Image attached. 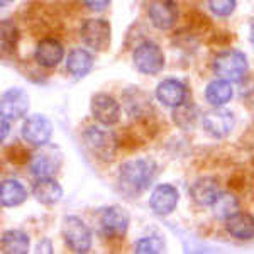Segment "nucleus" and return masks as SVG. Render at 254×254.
Segmentation results:
<instances>
[{"label": "nucleus", "mask_w": 254, "mask_h": 254, "mask_svg": "<svg viewBox=\"0 0 254 254\" xmlns=\"http://www.w3.org/2000/svg\"><path fill=\"white\" fill-rule=\"evenodd\" d=\"M212 212L217 220H227L236 212H239V200L236 195L229 193V191H220V195L212 203Z\"/></svg>", "instance_id": "nucleus-25"}, {"label": "nucleus", "mask_w": 254, "mask_h": 254, "mask_svg": "<svg viewBox=\"0 0 254 254\" xmlns=\"http://www.w3.org/2000/svg\"><path fill=\"white\" fill-rule=\"evenodd\" d=\"M178 202H180L178 188L170 185V183H161V185H158L149 196L151 210L161 217L170 215L171 212H175Z\"/></svg>", "instance_id": "nucleus-13"}, {"label": "nucleus", "mask_w": 254, "mask_h": 254, "mask_svg": "<svg viewBox=\"0 0 254 254\" xmlns=\"http://www.w3.org/2000/svg\"><path fill=\"white\" fill-rule=\"evenodd\" d=\"M27 191L17 180H3L0 185V203L3 207H19L26 202Z\"/></svg>", "instance_id": "nucleus-22"}, {"label": "nucleus", "mask_w": 254, "mask_h": 254, "mask_svg": "<svg viewBox=\"0 0 254 254\" xmlns=\"http://www.w3.org/2000/svg\"><path fill=\"white\" fill-rule=\"evenodd\" d=\"M188 88L183 81L176 78H166L156 87V98L165 107H178L187 100Z\"/></svg>", "instance_id": "nucleus-16"}, {"label": "nucleus", "mask_w": 254, "mask_h": 254, "mask_svg": "<svg viewBox=\"0 0 254 254\" xmlns=\"http://www.w3.org/2000/svg\"><path fill=\"white\" fill-rule=\"evenodd\" d=\"M32 195L43 205H55L63 196V188L55 178H38L32 187Z\"/></svg>", "instance_id": "nucleus-20"}, {"label": "nucleus", "mask_w": 254, "mask_h": 254, "mask_svg": "<svg viewBox=\"0 0 254 254\" xmlns=\"http://www.w3.org/2000/svg\"><path fill=\"white\" fill-rule=\"evenodd\" d=\"M236 0H208V9L217 17H229L236 10Z\"/></svg>", "instance_id": "nucleus-29"}, {"label": "nucleus", "mask_w": 254, "mask_h": 254, "mask_svg": "<svg viewBox=\"0 0 254 254\" xmlns=\"http://www.w3.org/2000/svg\"><path fill=\"white\" fill-rule=\"evenodd\" d=\"M132 63L139 73L156 75L165 66V53L154 41H144L134 49Z\"/></svg>", "instance_id": "nucleus-4"}, {"label": "nucleus", "mask_w": 254, "mask_h": 254, "mask_svg": "<svg viewBox=\"0 0 254 254\" xmlns=\"http://www.w3.org/2000/svg\"><path fill=\"white\" fill-rule=\"evenodd\" d=\"M27 110H29V97L26 90L14 87L3 92L0 100V116L9 121H19L26 116Z\"/></svg>", "instance_id": "nucleus-11"}, {"label": "nucleus", "mask_w": 254, "mask_h": 254, "mask_svg": "<svg viewBox=\"0 0 254 254\" xmlns=\"http://www.w3.org/2000/svg\"><path fill=\"white\" fill-rule=\"evenodd\" d=\"M248 58L239 51H224L215 56L214 68L215 75L229 81H239L243 80L248 73Z\"/></svg>", "instance_id": "nucleus-6"}, {"label": "nucleus", "mask_w": 254, "mask_h": 254, "mask_svg": "<svg viewBox=\"0 0 254 254\" xmlns=\"http://www.w3.org/2000/svg\"><path fill=\"white\" fill-rule=\"evenodd\" d=\"M29 236L20 229H10L2 234L0 249L3 254H26L29 251Z\"/></svg>", "instance_id": "nucleus-21"}, {"label": "nucleus", "mask_w": 254, "mask_h": 254, "mask_svg": "<svg viewBox=\"0 0 254 254\" xmlns=\"http://www.w3.org/2000/svg\"><path fill=\"white\" fill-rule=\"evenodd\" d=\"M173 121L182 127V129H191L196 122V109L185 100L183 104H180L178 107H175Z\"/></svg>", "instance_id": "nucleus-27"}, {"label": "nucleus", "mask_w": 254, "mask_h": 254, "mask_svg": "<svg viewBox=\"0 0 254 254\" xmlns=\"http://www.w3.org/2000/svg\"><path fill=\"white\" fill-rule=\"evenodd\" d=\"M225 229L237 241L254 239V217L248 212H236L225 220Z\"/></svg>", "instance_id": "nucleus-19"}, {"label": "nucleus", "mask_w": 254, "mask_h": 254, "mask_svg": "<svg viewBox=\"0 0 254 254\" xmlns=\"http://www.w3.org/2000/svg\"><path fill=\"white\" fill-rule=\"evenodd\" d=\"M38 147L39 149L34 151L29 158L31 173L36 178H55V175L58 173L61 168V161H63L60 149L56 146L46 144Z\"/></svg>", "instance_id": "nucleus-3"}, {"label": "nucleus", "mask_w": 254, "mask_h": 254, "mask_svg": "<svg viewBox=\"0 0 254 254\" xmlns=\"http://www.w3.org/2000/svg\"><path fill=\"white\" fill-rule=\"evenodd\" d=\"M19 41V31L15 27V24L9 19H3L0 24V44H2V53L3 55H10L17 46Z\"/></svg>", "instance_id": "nucleus-26"}, {"label": "nucleus", "mask_w": 254, "mask_h": 254, "mask_svg": "<svg viewBox=\"0 0 254 254\" xmlns=\"http://www.w3.org/2000/svg\"><path fill=\"white\" fill-rule=\"evenodd\" d=\"M158 173L153 159H132L119 168V190L126 196H139L151 187Z\"/></svg>", "instance_id": "nucleus-1"}, {"label": "nucleus", "mask_w": 254, "mask_h": 254, "mask_svg": "<svg viewBox=\"0 0 254 254\" xmlns=\"http://www.w3.org/2000/svg\"><path fill=\"white\" fill-rule=\"evenodd\" d=\"M234 124H236L234 114L225 109H214L210 112H207L202 119V126L205 129V132L217 139L229 136L231 130L234 129Z\"/></svg>", "instance_id": "nucleus-12"}, {"label": "nucleus", "mask_w": 254, "mask_h": 254, "mask_svg": "<svg viewBox=\"0 0 254 254\" xmlns=\"http://www.w3.org/2000/svg\"><path fill=\"white\" fill-rule=\"evenodd\" d=\"M147 15L154 27L171 29L178 20V5L175 0H153L147 7Z\"/></svg>", "instance_id": "nucleus-14"}, {"label": "nucleus", "mask_w": 254, "mask_h": 254, "mask_svg": "<svg viewBox=\"0 0 254 254\" xmlns=\"http://www.w3.org/2000/svg\"><path fill=\"white\" fill-rule=\"evenodd\" d=\"M122 105L126 107L130 117L136 119H144L153 112V104H151L147 93L137 87H129L124 90Z\"/></svg>", "instance_id": "nucleus-15"}, {"label": "nucleus", "mask_w": 254, "mask_h": 254, "mask_svg": "<svg viewBox=\"0 0 254 254\" xmlns=\"http://www.w3.org/2000/svg\"><path fill=\"white\" fill-rule=\"evenodd\" d=\"M81 41L93 49V51H105L110 46L112 39V31L110 24L104 19H87L81 24L80 29Z\"/></svg>", "instance_id": "nucleus-8"}, {"label": "nucleus", "mask_w": 254, "mask_h": 254, "mask_svg": "<svg viewBox=\"0 0 254 254\" xmlns=\"http://www.w3.org/2000/svg\"><path fill=\"white\" fill-rule=\"evenodd\" d=\"M83 144L92 156L100 161H110L117 151V137L114 132L98 126H90L83 130Z\"/></svg>", "instance_id": "nucleus-2"}, {"label": "nucleus", "mask_w": 254, "mask_h": 254, "mask_svg": "<svg viewBox=\"0 0 254 254\" xmlns=\"http://www.w3.org/2000/svg\"><path fill=\"white\" fill-rule=\"evenodd\" d=\"M63 237L68 248L75 253H87L92 248V231L76 215H68L63 220Z\"/></svg>", "instance_id": "nucleus-7"}, {"label": "nucleus", "mask_w": 254, "mask_h": 254, "mask_svg": "<svg viewBox=\"0 0 254 254\" xmlns=\"http://www.w3.org/2000/svg\"><path fill=\"white\" fill-rule=\"evenodd\" d=\"M249 39H251V44L254 46V22H253V26H251V31H249Z\"/></svg>", "instance_id": "nucleus-32"}, {"label": "nucleus", "mask_w": 254, "mask_h": 254, "mask_svg": "<svg viewBox=\"0 0 254 254\" xmlns=\"http://www.w3.org/2000/svg\"><path fill=\"white\" fill-rule=\"evenodd\" d=\"M64 56V49L61 43L55 38H44L41 39L36 46L34 60L39 66L43 68H55L61 63Z\"/></svg>", "instance_id": "nucleus-17"}, {"label": "nucleus", "mask_w": 254, "mask_h": 254, "mask_svg": "<svg viewBox=\"0 0 254 254\" xmlns=\"http://www.w3.org/2000/svg\"><path fill=\"white\" fill-rule=\"evenodd\" d=\"M220 195L219 182L210 176H203L198 178L190 188V196L198 207H212L215 198Z\"/></svg>", "instance_id": "nucleus-18"}, {"label": "nucleus", "mask_w": 254, "mask_h": 254, "mask_svg": "<svg viewBox=\"0 0 254 254\" xmlns=\"http://www.w3.org/2000/svg\"><path fill=\"white\" fill-rule=\"evenodd\" d=\"M232 85L229 80H215L212 83L207 85L205 88V100L214 107H220V105H225L229 100L232 98Z\"/></svg>", "instance_id": "nucleus-24"}, {"label": "nucleus", "mask_w": 254, "mask_h": 254, "mask_svg": "<svg viewBox=\"0 0 254 254\" xmlns=\"http://www.w3.org/2000/svg\"><path fill=\"white\" fill-rule=\"evenodd\" d=\"M83 3L90 10H104L105 7H109L110 0H83Z\"/></svg>", "instance_id": "nucleus-30"}, {"label": "nucleus", "mask_w": 254, "mask_h": 254, "mask_svg": "<svg viewBox=\"0 0 254 254\" xmlns=\"http://www.w3.org/2000/svg\"><path fill=\"white\" fill-rule=\"evenodd\" d=\"M90 112L102 126H114L121 119V104L109 93H95L90 100Z\"/></svg>", "instance_id": "nucleus-9"}, {"label": "nucleus", "mask_w": 254, "mask_h": 254, "mask_svg": "<svg viewBox=\"0 0 254 254\" xmlns=\"http://www.w3.org/2000/svg\"><path fill=\"white\" fill-rule=\"evenodd\" d=\"M0 126H2V134H0V137H2V141H5L7 134H9V130H10V124H9V119L2 117V122H0Z\"/></svg>", "instance_id": "nucleus-31"}, {"label": "nucleus", "mask_w": 254, "mask_h": 254, "mask_svg": "<svg viewBox=\"0 0 254 254\" xmlns=\"http://www.w3.org/2000/svg\"><path fill=\"white\" fill-rule=\"evenodd\" d=\"M163 249H165V246H163V241L159 237L147 236V237H141L137 241L134 251L137 254H146V253H161Z\"/></svg>", "instance_id": "nucleus-28"}, {"label": "nucleus", "mask_w": 254, "mask_h": 254, "mask_svg": "<svg viewBox=\"0 0 254 254\" xmlns=\"http://www.w3.org/2000/svg\"><path fill=\"white\" fill-rule=\"evenodd\" d=\"M66 66L68 71L71 73L75 78H83L87 76L93 68V56L90 55L87 49H73L68 55L66 60Z\"/></svg>", "instance_id": "nucleus-23"}, {"label": "nucleus", "mask_w": 254, "mask_h": 254, "mask_svg": "<svg viewBox=\"0 0 254 254\" xmlns=\"http://www.w3.org/2000/svg\"><path fill=\"white\" fill-rule=\"evenodd\" d=\"M22 137L26 142L32 146H43L48 144L49 139L53 136V124L48 117L41 116V114H34V116L27 117L22 124Z\"/></svg>", "instance_id": "nucleus-10"}, {"label": "nucleus", "mask_w": 254, "mask_h": 254, "mask_svg": "<svg viewBox=\"0 0 254 254\" xmlns=\"http://www.w3.org/2000/svg\"><path fill=\"white\" fill-rule=\"evenodd\" d=\"M14 0H0V7H5V5H9V3H12Z\"/></svg>", "instance_id": "nucleus-33"}, {"label": "nucleus", "mask_w": 254, "mask_h": 254, "mask_svg": "<svg viewBox=\"0 0 254 254\" xmlns=\"http://www.w3.org/2000/svg\"><path fill=\"white\" fill-rule=\"evenodd\" d=\"M129 212L121 205L105 207L98 214V227L107 239H121L129 229Z\"/></svg>", "instance_id": "nucleus-5"}]
</instances>
